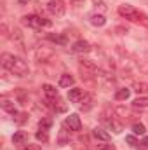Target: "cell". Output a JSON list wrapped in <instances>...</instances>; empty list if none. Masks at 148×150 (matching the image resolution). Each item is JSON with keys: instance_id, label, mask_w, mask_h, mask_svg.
<instances>
[{"instance_id": "6da1fadb", "label": "cell", "mask_w": 148, "mask_h": 150, "mask_svg": "<svg viewBox=\"0 0 148 150\" xmlns=\"http://www.w3.org/2000/svg\"><path fill=\"white\" fill-rule=\"evenodd\" d=\"M2 67L5 70H9L12 75H16V77H25L30 72L25 59H21V58H18L14 54H9V52L2 54Z\"/></svg>"}, {"instance_id": "7a4b0ae2", "label": "cell", "mask_w": 148, "mask_h": 150, "mask_svg": "<svg viewBox=\"0 0 148 150\" xmlns=\"http://www.w3.org/2000/svg\"><path fill=\"white\" fill-rule=\"evenodd\" d=\"M118 14H120L122 18H125V19L132 21V23L148 25V18L143 14V12H140L134 5H131V4H122V5L118 7Z\"/></svg>"}, {"instance_id": "3957f363", "label": "cell", "mask_w": 148, "mask_h": 150, "mask_svg": "<svg viewBox=\"0 0 148 150\" xmlns=\"http://www.w3.org/2000/svg\"><path fill=\"white\" fill-rule=\"evenodd\" d=\"M23 25H26V26H30L33 30H40V28L51 26V21L40 18L37 14H28V16H23Z\"/></svg>"}, {"instance_id": "277c9868", "label": "cell", "mask_w": 148, "mask_h": 150, "mask_svg": "<svg viewBox=\"0 0 148 150\" xmlns=\"http://www.w3.org/2000/svg\"><path fill=\"white\" fill-rule=\"evenodd\" d=\"M78 70H80V74L82 77H94V75L98 74V67L92 63V61H89V59H82V61H78Z\"/></svg>"}, {"instance_id": "5b68a950", "label": "cell", "mask_w": 148, "mask_h": 150, "mask_svg": "<svg viewBox=\"0 0 148 150\" xmlns=\"http://www.w3.org/2000/svg\"><path fill=\"white\" fill-rule=\"evenodd\" d=\"M47 11H49L52 16L61 18V16L66 12V5H65L63 0H51V2L47 4Z\"/></svg>"}, {"instance_id": "8992f818", "label": "cell", "mask_w": 148, "mask_h": 150, "mask_svg": "<svg viewBox=\"0 0 148 150\" xmlns=\"http://www.w3.org/2000/svg\"><path fill=\"white\" fill-rule=\"evenodd\" d=\"M65 126H68V127H70V131H80V129H82L80 117H78L77 113L68 115V117H66V120H65Z\"/></svg>"}, {"instance_id": "52a82bcc", "label": "cell", "mask_w": 148, "mask_h": 150, "mask_svg": "<svg viewBox=\"0 0 148 150\" xmlns=\"http://www.w3.org/2000/svg\"><path fill=\"white\" fill-rule=\"evenodd\" d=\"M75 54H85V52H91V44L87 40H77L72 47Z\"/></svg>"}, {"instance_id": "ba28073f", "label": "cell", "mask_w": 148, "mask_h": 150, "mask_svg": "<svg viewBox=\"0 0 148 150\" xmlns=\"http://www.w3.org/2000/svg\"><path fill=\"white\" fill-rule=\"evenodd\" d=\"M35 56H37V59L38 61H49L52 56H54V52L49 49V47H38L37 51H35Z\"/></svg>"}, {"instance_id": "9c48e42d", "label": "cell", "mask_w": 148, "mask_h": 150, "mask_svg": "<svg viewBox=\"0 0 148 150\" xmlns=\"http://www.w3.org/2000/svg\"><path fill=\"white\" fill-rule=\"evenodd\" d=\"M84 96H85V93H84V89H80V87H73V89L68 91V98H70L72 103H80V101L84 100Z\"/></svg>"}, {"instance_id": "30bf717a", "label": "cell", "mask_w": 148, "mask_h": 150, "mask_svg": "<svg viewBox=\"0 0 148 150\" xmlns=\"http://www.w3.org/2000/svg\"><path fill=\"white\" fill-rule=\"evenodd\" d=\"M42 89H44V94H45L47 100H56V98H58V89H56L54 86H51V84H44Z\"/></svg>"}, {"instance_id": "8fae6325", "label": "cell", "mask_w": 148, "mask_h": 150, "mask_svg": "<svg viewBox=\"0 0 148 150\" xmlns=\"http://www.w3.org/2000/svg\"><path fill=\"white\" fill-rule=\"evenodd\" d=\"M0 105H2V108H4L5 112L12 113V115H18V112H16V108H14V101H11V100H7V98H2Z\"/></svg>"}, {"instance_id": "7c38bea8", "label": "cell", "mask_w": 148, "mask_h": 150, "mask_svg": "<svg viewBox=\"0 0 148 150\" xmlns=\"http://www.w3.org/2000/svg\"><path fill=\"white\" fill-rule=\"evenodd\" d=\"M132 108H136V110H148V98H136L134 101H132Z\"/></svg>"}, {"instance_id": "4fadbf2b", "label": "cell", "mask_w": 148, "mask_h": 150, "mask_svg": "<svg viewBox=\"0 0 148 150\" xmlns=\"http://www.w3.org/2000/svg\"><path fill=\"white\" fill-rule=\"evenodd\" d=\"M129 96H131V89H127V87L117 89V93H115V100L117 101H125Z\"/></svg>"}, {"instance_id": "5bb4252c", "label": "cell", "mask_w": 148, "mask_h": 150, "mask_svg": "<svg viewBox=\"0 0 148 150\" xmlns=\"http://www.w3.org/2000/svg\"><path fill=\"white\" fill-rule=\"evenodd\" d=\"M12 142H14L16 145H23V143H26V142H28V134H26L25 131H18V133H14Z\"/></svg>"}, {"instance_id": "9a60e30c", "label": "cell", "mask_w": 148, "mask_h": 150, "mask_svg": "<svg viewBox=\"0 0 148 150\" xmlns=\"http://www.w3.org/2000/svg\"><path fill=\"white\" fill-rule=\"evenodd\" d=\"M91 25H94V26H105L106 25V18L103 14H92L91 16Z\"/></svg>"}, {"instance_id": "2e32d148", "label": "cell", "mask_w": 148, "mask_h": 150, "mask_svg": "<svg viewBox=\"0 0 148 150\" xmlns=\"http://www.w3.org/2000/svg\"><path fill=\"white\" fill-rule=\"evenodd\" d=\"M92 134H94V138L99 140V142H110V134H108L106 131L99 129V127H96V129L92 131Z\"/></svg>"}, {"instance_id": "e0dca14e", "label": "cell", "mask_w": 148, "mask_h": 150, "mask_svg": "<svg viewBox=\"0 0 148 150\" xmlns=\"http://www.w3.org/2000/svg\"><path fill=\"white\" fill-rule=\"evenodd\" d=\"M73 82H75V79L70 74H63L61 79H59V86L61 87H70V86H73Z\"/></svg>"}, {"instance_id": "ac0fdd59", "label": "cell", "mask_w": 148, "mask_h": 150, "mask_svg": "<svg viewBox=\"0 0 148 150\" xmlns=\"http://www.w3.org/2000/svg\"><path fill=\"white\" fill-rule=\"evenodd\" d=\"M132 89H134L136 94H148V84L147 82H134Z\"/></svg>"}, {"instance_id": "d6986e66", "label": "cell", "mask_w": 148, "mask_h": 150, "mask_svg": "<svg viewBox=\"0 0 148 150\" xmlns=\"http://www.w3.org/2000/svg\"><path fill=\"white\" fill-rule=\"evenodd\" d=\"M51 101H54V105H52V107H54V110H56V112H65V110H66V105H65V103H63L59 98H56V100H51Z\"/></svg>"}, {"instance_id": "ffe728a7", "label": "cell", "mask_w": 148, "mask_h": 150, "mask_svg": "<svg viewBox=\"0 0 148 150\" xmlns=\"http://www.w3.org/2000/svg\"><path fill=\"white\" fill-rule=\"evenodd\" d=\"M35 136H37V140H38V142H47V140H49V134H47V129H38V131H37V134H35Z\"/></svg>"}, {"instance_id": "44dd1931", "label": "cell", "mask_w": 148, "mask_h": 150, "mask_svg": "<svg viewBox=\"0 0 148 150\" xmlns=\"http://www.w3.org/2000/svg\"><path fill=\"white\" fill-rule=\"evenodd\" d=\"M132 131H134V134H145L147 133V127H145V124H134L132 126Z\"/></svg>"}, {"instance_id": "7402d4cb", "label": "cell", "mask_w": 148, "mask_h": 150, "mask_svg": "<svg viewBox=\"0 0 148 150\" xmlns=\"http://www.w3.org/2000/svg\"><path fill=\"white\" fill-rule=\"evenodd\" d=\"M98 150H117V149H115V145H111L110 142H101L98 145Z\"/></svg>"}, {"instance_id": "603a6c76", "label": "cell", "mask_w": 148, "mask_h": 150, "mask_svg": "<svg viewBox=\"0 0 148 150\" xmlns=\"http://www.w3.org/2000/svg\"><path fill=\"white\" fill-rule=\"evenodd\" d=\"M49 38H51L52 42H56V44H61V45L66 44V38L63 37V35H49Z\"/></svg>"}, {"instance_id": "cb8c5ba5", "label": "cell", "mask_w": 148, "mask_h": 150, "mask_svg": "<svg viewBox=\"0 0 148 150\" xmlns=\"http://www.w3.org/2000/svg\"><path fill=\"white\" fill-rule=\"evenodd\" d=\"M38 126H40V129H49L51 127V119H42L38 122Z\"/></svg>"}, {"instance_id": "d4e9b609", "label": "cell", "mask_w": 148, "mask_h": 150, "mask_svg": "<svg viewBox=\"0 0 148 150\" xmlns=\"http://www.w3.org/2000/svg\"><path fill=\"white\" fill-rule=\"evenodd\" d=\"M12 38L18 42V44H21V40H23V37H21V32L16 28V30H12Z\"/></svg>"}, {"instance_id": "484cf974", "label": "cell", "mask_w": 148, "mask_h": 150, "mask_svg": "<svg viewBox=\"0 0 148 150\" xmlns=\"http://www.w3.org/2000/svg\"><path fill=\"white\" fill-rule=\"evenodd\" d=\"M125 142H127V143H129L131 147H136V145H138V140H136V138H134L132 134H129V136H125Z\"/></svg>"}, {"instance_id": "4316f807", "label": "cell", "mask_w": 148, "mask_h": 150, "mask_svg": "<svg viewBox=\"0 0 148 150\" xmlns=\"http://www.w3.org/2000/svg\"><path fill=\"white\" fill-rule=\"evenodd\" d=\"M16 122H18V124H23V122H26V113H18V119H16Z\"/></svg>"}, {"instance_id": "83f0119b", "label": "cell", "mask_w": 148, "mask_h": 150, "mask_svg": "<svg viewBox=\"0 0 148 150\" xmlns=\"http://www.w3.org/2000/svg\"><path fill=\"white\" fill-rule=\"evenodd\" d=\"M141 145H143V147H147V149H148V136H145V138H143V142H141Z\"/></svg>"}, {"instance_id": "f1b7e54d", "label": "cell", "mask_w": 148, "mask_h": 150, "mask_svg": "<svg viewBox=\"0 0 148 150\" xmlns=\"http://www.w3.org/2000/svg\"><path fill=\"white\" fill-rule=\"evenodd\" d=\"M72 2H73L75 5H78V4H80V2H84V0H72Z\"/></svg>"}, {"instance_id": "f546056e", "label": "cell", "mask_w": 148, "mask_h": 150, "mask_svg": "<svg viewBox=\"0 0 148 150\" xmlns=\"http://www.w3.org/2000/svg\"><path fill=\"white\" fill-rule=\"evenodd\" d=\"M19 4H28V0H18Z\"/></svg>"}]
</instances>
